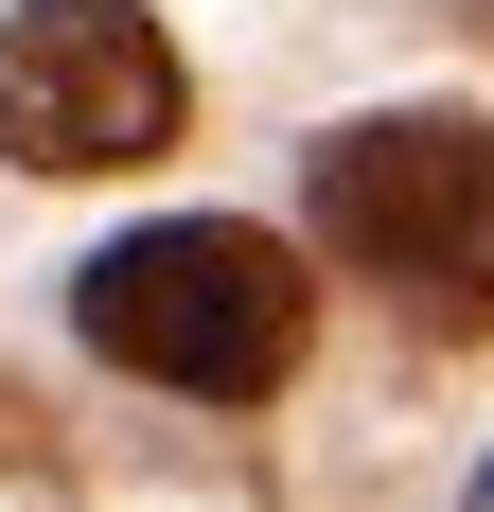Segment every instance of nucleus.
Masks as SVG:
<instances>
[{
  "label": "nucleus",
  "mask_w": 494,
  "mask_h": 512,
  "mask_svg": "<svg viewBox=\"0 0 494 512\" xmlns=\"http://www.w3.org/2000/svg\"><path fill=\"white\" fill-rule=\"evenodd\" d=\"M318 248L353 283H389L424 336H494V124H442V106H389V124H336L318 177Z\"/></svg>",
  "instance_id": "nucleus-1"
},
{
  "label": "nucleus",
  "mask_w": 494,
  "mask_h": 512,
  "mask_svg": "<svg viewBox=\"0 0 494 512\" xmlns=\"http://www.w3.org/2000/svg\"><path fill=\"white\" fill-rule=\"evenodd\" d=\"M71 318H89L106 371L195 389V407H265V389L300 371V265L265 248V230H230V212H195V230H124V248L71 283Z\"/></svg>",
  "instance_id": "nucleus-2"
},
{
  "label": "nucleus",
  "mask_w": 494,
  "mask_h": 512,
  "mask_svg": "<svg viewBox=\"0 0 494 512\" xmlns=\"http://www.w3.org/2000/svg\"><path fill=\"white\" fill-rule=\"evenodd\" d=\"M177 53H159L142 0H18L0 18V142L36 177H106V159H159L177 142Z\"/></svg>",
  "instance_id": "nucleus-3"
},
{
  "label": "nucleus",
  "mask_w": 494,
  "mask_h": 512,
  "mask_svg": "<svg viewBox=\"0 0 494 512\" xmlns=\"http://www.w3.org/2000/svg\"><path fill=\"white\" fill-rule=\"evenodd\" d=\"M0 442H18V389H0Z\"/></svg>",
  "instance_id": "nucleus-4"
}]
</instances>
